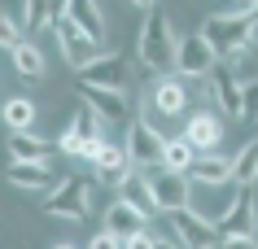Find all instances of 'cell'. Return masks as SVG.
I'll return each mask as SVG.
<instances>
[{
	"label": "cell",
	"mask_w": 258,
	"mask_h": 249,
	"mask_svg": "<svg viewBox=\"0 0 258 249\" xmlns=\"http://www.w3.org/2000/svg\"><path fill=\"white\" fill-rule=\"evenodd\" d=\"M136 57L140 66L153 70V74H175V61H179V35L171 31V18L162 9H149L145 22L136 31Z\"/></svg>",
	"instance_id": "6da1fadb"
},
{
	"label": "cell",
	"mask_w": 258,
	"mask_h": 249,
	"mask_svg": "<svg viewBox=\"0 0 258 249\" xmlns=\"http://www.w3.org/2000/svg\"><path fill=\"white\" fill-rule=\"evenodd\" d=\"M206 40L219 48L223 61H241L245 48L258 40V9H232V14H210L202 22Z\"/></svg>",
	"instance_id": "7a4b0ae2"
},
{
	"label": "cell",
	"mask_w": 258,
	"mask_h": 249,
	"mask_svg": "<svg viewBox=\"0 0 258 249\" xmlns=\"http://www.w3.org/2000/svg\"><path fill=\"white\" fill-rule=\"evenodd\" d=\"M219 236H223V245H258V210L245 184H236V197L219 214Z\"/></svg>",
	"instance_id": "3957f363"
},
{
	"label": "cell",
	"mask_w": 258,
	"mask_h": 249,
	"mask_svg": "<svg viewBox=\"0 0 258 249\" xmlns=\"http://www.w3.org/2000/svg\"><path fill=\"white\" fill-rule=\"evenodd\" d=\"M88 206H92V180H61V184L48 188V197H44V214L70 219V223L88 219Z\"/></svg>",
	"instance_id": "277c9868"
},
{
	"label": "cell",
	"mask_w": 258,
	"mask_h": 249,
	"mask_svg": "<svg viewBox=\"0 0 258 249\" xmlns=\"http://www.w3.org/2000/svg\"><path fill=\"white\" fill-rule=\"evenodd\" d=\"M145 175L153 180V193H158V210L162 214L192 206V175L188 171H175V166L158 162V166H145Z\"/></svg>",
	"instance_id": "5b68a950"
},
{
	"label": "cell",
	"mask_w": 258,
	"mask_h": 249,
	"mask_svg": "<svg viewBox=\"0 0 258 249\" xmlns=\"http://www.w3.org/2000/svg\"><path fill=\"white\" fill-rule=\"evenodd\" d=\"M53 35H57V44H61V57L70 61V70L88 66V61H96V57L105 53V40H96L92 31H83L70 14H66V18H57Z\"/></svg>",
	"instance_id": "8992f818"
},
{
	"label": "cell",
	"mask_w": 258,
	"mask_h": 249,
	"mask_svg": "<svg viewBox=\"0 0 258 249\" xmlns=\"http://www.w3.org/2000/svg\"><path fill=\"white\" fill-rule=\"evenodd\" d=\"M75 83L79 88H118V92H127L132 88V66H127L122 53H101L96 61L75 70Z\"/></svg>",
	"instance_id": "52a82bcc"
},
{
	"label": "cell",
	"mask_w": 258,
	"mask_h": 249,
	"mask_svg": "<svg viewBox=\"0 0 258 249\" xmlns=\"http://www.w3.org/2000/svg\"><path fill=\"white\" fill-rule=\"evenodd\" d=\"M166 227L179 236V245H192V249H202V245H223L219 223H215V219H206L197 206L171 210V214H166Z\"/></svg>",
	"instance_id": "ba28073f"
},
{
	"label": "cell",
	"mask_w": 258,
	"mask_h": 249,
	"mask_svg": "<svg viewBox=\"0 0 258 249\" xmlns=\"http://www.w3.org/2000/svg\"><path fill=\"white\" fill-rule=\"evenodd\" d=\"M215 66H219V48L206 40V31H188V35H179L175 74H184V79H206Z\"/></svg>",
	"instance_id": "9c48e42d"
},
{
	"label": "cell",
	"mask_w": 258,
	"mask_h": 249,
	"mask_svg": "<svg viewBox=\"0 0 258 249\" xmlns=\"http://www.w3.org/2000/svg\"><path fill=\"white\" fill-rule=\"evenodd\" d=\"M206 97L219 105L223 118H245V97H241V79L232 74V66L219 61L210 74H206Z\"/></svg>",
	"instance_id": "30bf717a"
},
{
	"label": "cell",
	"mask_w": 258,
	"mask_h": 249,
	"mask_svg": "<svg viewBox=\"0 0 258 249\" xmlns=\"http://www.w3.org/2000/svg\"><path fill=\"white\" fill-rule=\"evenodd\" d=\"M122 144H127V157H132L136 166H158L162 162V149H166V136L149 123V118H132Z\"/></svg>",
	"instance_id": "8fae6325"
},
{
	"label": "cell",
	"mask_w": 258,
	"mask_h": 249,
	"mask_svg": "<svg viewBox=\"0 0 258 249\" xmlns=\"http://www.w3.org/2000/svg\"><path fill=\"white\" fill-rule=\"evenodd\" d=\"M149 110L158 118H179L188 110V88H184V74H158L149 92Z\"/></svg>",
	"instance_id": "7c38bea8"
},
{
	"label": "cell",
	"mask_w": 258,
	"mask_h": 249,
	"mask_svg": "<svg viewBox=\"0 0 258 249\" xmlns=\"http://www.w3.org/2000/svg\"><path fill=\"white\" fill-rule=\"evenodd\" d=\"M83 101L105 118V127H127L132 123V101L118 88H83Z\"/></svg>",
	"instance_id": "4fadbf2b"
},
{
	"label": "cell",
	"mask_w": 258,
	"mask_h": 249,
	"mask_svg": "<svg viewBox=\"0 0 258 249\" xmlns=\"http://www.w3.org/2000/svg\"><path fill=\"white\" fill-rule=\"evenodd\" d=\"M105 227L132 245L140 232H149V214H145V210H136L132 201H122V197H114V201L105 206Z\"/></svg>",
	"instance_id": "5bb4252c"
},
{
	"label": "cell",
	"mask_w": 258,
	"mask_h": 249,
	"mask_svg": "<svg viewBox=\"0 0 258 249\" xmlns=\"http://www.w3.org/2000/svg\"><path fill=\"white\" fill-rule=\"evenodd\" d=\"M5 180L14 188H22V193H48L53 188V162L48 157L44 162H9Z\"/></svg>",
	"instance_id": "9a60e30c"
},
{
	"label": "cell",
	"mask_w": 258,
	"mask_h": 249,
	"mask_svg": "<svg viewBox=\"0 0 258 249\" xmlns=\"http://www.w3.org/2000/svg\"><path fill=\"white\" fill-rule=\"evenodd\" d=\"M118 197H122V201H132L136 210H145L149 219H153V214H162V210H158V193H153V180L145 175V166H136V171L118 184Z\"/></svg>",
	"instance_id": "2e32d148"
},
{
	"label": "cell",
	"mask_w": 258,
	"mask_h": 249,
	"mask_svg": "<svg viewBox=\"0 0 258 249\" xmlns=\"http://www.w3.org/2000/svg\"><path fill=\"white\" fill-rule=\"evenodd\" d=\"M192 184H202V188H219V184H236L232 180V162L228 157H219V153H197V162L188 166Z\"/></svg>",
	"instance_id": "e0dca14e"
},
{
	"label": "cell",
	"mask_w": 258,
	"mask_h": 249,
	"mask_svg": "<svg viewBox=\"0 0 258 249\" xmlns=\"http://www.w3.org/2000/svg\"><path fill=\"white\" fill-rule=\"evenodd\" d=\"M184 136L197 144V153H215V149H219V140H223V123L215 118V110L192 114L188 123H184Z\"/></svg>",
	"instance_id": "ac0fdd59"
},
{
	"label": "cell",
	"mask_w": 258,
	"mask_h": 249,
	"mask_svg": "<svg viewBox=\"0 0 258 249\" xmlns=\"http://www.w3.org/2000/svg\"><path fill=\"white\" fill-rule=\"evenodd\" d=\"M48 157V140L31 136L27 131H9V162H44Z\"/></svg>",
	"instance_id": "d6986e66"
},
{
	"label": "cell",
	"mask_w": 258,
	"mask_h": 249,
	"mask_svg": "<svg viewBox=\"0 0 258 249\" xmlns=\"http://www.w3.org/2000/svg\"><path fill=\"white\" fill-rule=\"evenodd\" d=\"M35 118H40V105L31 97H9L5 101V127L9 131H27V127H35Z\"/></svg>",
	"instance_id": "ffe728a7"
},
{
	"label": "cell",
	"mask_w": 258,
	"mask_h": 249,
	"mask_svg": "<svg viewBox=\"0 0 258 249\" xmlns=\"http://www.w3.org/2000/svg\"><path fill=\"white\" fill-rule=\"evenodd\" d=\"M9 61H14V70L22 74V79H44V53L35 48V44H18V48H9Z\"/></svg>",
	"instance_id": "44dd1931"
},
{
	"label": "cell",
	"mask_w": 258,
	"mask_h": 249,
	"mask_svg": "<svg viewBox=\"0 0 258 249\" xmlns=\"http://www.w3.org/2000/svg\"><path fill=\"white\" fill-rule=\"evenodd\" d=\"M70 18H75L83 31H92L96 40H105V14H101L96 0H70Z\"/></svg>",
	"instance_id": "7402d4cb"
},
{
	"label": "cell",
	"mask_w": 258,
	"mask_h": 249,
	"mask_svg": "<svg viewBox=\"0 0 258 249\" xmlns=\"http://www.w3.org/2000/svg\"><path fill=\"white\" fill-rule=\"evenodd\" d=\"M162 162L175 166V171H188L197 162V144L188 136H166V149H162Z\"/></svg>",
	"instance_id": "603a6c76"
},
{
	"label": "cell",
	"mask_w": 258,
	"mask_h": 249,
	"mask_svg": "<svg viewBox=\"0 0 258 249\" xmlns=\"http://www.w3.org/2000/svg\"><path fill=\"white\" fill-rule=\"evenodd\" d=\"M232 180H236V184H245V188H249V184L258 180V136L249 140V144H245V149L236 153V157H232Z\"/></svg>",
	"instance_id": "cb8c5ba5"
},
{
	"label": "cell",
	"mask_w": 258,
	"mask_h": 249,
	"mask_svg": "<svg viewBox=\"0 0 258 249\" xmlns=\"http://www.w3.org/2000/svg\"><path fill=\"white\" fill-rule=\"evenodd\" d=\"M53 0H22V27L27 31H53Z\"/></svg>",
	"instance_id": "d4e9b609"
},
{
	"label": "cell",
	"mask_w": 258,
	"mask_h": 249,
	"mask_svg": "<svg viewBox=\"0 0 258 249\" xmlns=\"http://www.w3.org/2000/svg\"><path fill=\"white\" fill-rule=\"evenodd\" d=\"M70 127H75L83 140H101V136H105V118H101L92 105H79V110H75V118H70Z\"/></svg>",
	"instance_id": "484cf974"
},
{
	"label": "cell",
	"mask_w": 258,
	"mask_h": 249,
	"mask_svg": "<svg viewBox=\"0 0 258 249\" xmlns=\"http://www.w3.org/2000/svg\"><path fill=\"white\" fill-rule=\"evenodd\" d=\"M88 144H92V140H83L75 127H66V131L57 136V149L66 153V157H79V162H83V153H88Z\"/></svg>",
	"instance_id": "4316f807"
},
{
	"label": "cell",
	"mask_w": 258,
	"mask_h": 249,
	"mask_svg": "<svg viewBox=\"0 0 258 249\" xmlns=\"http://www.w3.org/2000/svg\"><path fill=\"white\" fill-rule=\"evenodd\" d=\"M22 31H27V27H22V22H18V18H9V14L0 18V44H5V53H9V48H18V44H22Z\"/></svg>",
	"instance_id": "83f0119b"
},
{
	"label": "cell",
	"mask_w": 258,
	"mask_h": 249,
	"mask_svg": "<svg viewBox=\"0 0 258 249\" xmlns=\"http://www.w3.org/2000/svg\"><path fill=\"white\" fill-rule=\"evenodd\" d=\"M241 97H245V114H258V79L241 83Z\"/></svg>",
	"instance_id": "f1b7e54d"
},
{
	"label": "cell",
	"mask_w": 258,
	"mask_h": 249,
	"mask_svg": "<svg viewBox=\"0 0 258 249\" xmlns=\"http://www.w3.org/2000/svg\"><path fill=\"white\" fill-rule=\"evenodd\" d=\"M132 5H136V9H145V14H149V9H158V0H132Z\"/></svg>",
	"instance_id": "f546056e"
},
{
	"label": "cell",
	"mask_w": 258,
	"mask_h": 249,
	"mask_svg": "<svg viewBox=\"0 0 258 249\" xmlns=\"http://www.w3.org/2000/svg\"><path fill=\"white\" fill-rule=\"evenodd\" d=\"M236 9H258V0H236Z\"/></svg>",
	"instance_id": "4dcf8cb0"
}]
</instances>
